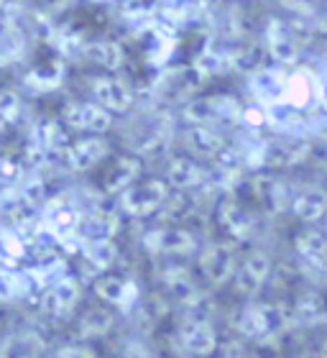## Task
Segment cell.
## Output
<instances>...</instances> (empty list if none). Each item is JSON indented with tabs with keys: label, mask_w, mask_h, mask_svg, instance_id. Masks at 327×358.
<instances>
[{
	"label": "cell",
	"mask_w": 327,
	"mask_h": 358,
	"mask_svg": "<svg viewBox=\"0 0 327 358\" xmlns=\"http://www.w3.org/2000/svg\"><path fill=\"white\" fill-rule=\"evenodd\" d=\"M23 279L10 268H0V302H10L23 294Z\"/></svg>",
	"instance_id": "31"
},
{
	"label": "cell",
	"mask_w": 327,
	"mask_h": 358,
	"mask_svg": "<svg viewBox=\"0 0 327 358\" xmlns=\"http://www.w3.org/2000/svg\"><path fill=\"white\" fill-rule=\"evenodd\" d=\"M89 92H92V100H95L100 108H105L108 113H112V115L131 113V108H133V103H136V95H133V90H131V85L112 75L95 77Z\"/></svg>",
	"instance_id": "6"
},
{
	"label": "cell",
	"mask_w": 327,
	"mask_h": 358,
	"mask_svg": "<svg viewBox=\"0 0 327 358\" xmlns=\"http://www.w3.org/2000/svg\"><path fill=\"white\" fill-rule=\"evenodd\" d=\"M46 348V338L38 330L23 328L0 341V358H44Z\"/></svg>",
	"instance_id": "14"
},
{
	"label": "cell",
	"mask_w": 327,
	"mask_h": 358,
	"mask_svg": "<svg viewBox=\"0 0 327 358\" xmlns=\"http://www.w3.org/2000/svg\"><path fill=\"white\" fill-rule=\"evenodd\" d=\"M21 182V162H15L13 157L0 154V185L13 187Z\"/></svg>",
	"instance_id": "33"
},
{
	"label": "cell",
	"mask_w": 327,
	"mask_h": 358,
	"mask_svg": "<svg viewBox=\"0 0 327 358\" xmlns=\"http://www.w3.org/2000/svg\"><path fill=\"white\" fill-rule=\"evenodd\" d=\"M320 0H282V6L286 10H294V13H310Z\"/></svg>",
	"instance_id": "36"
},
{
	"label": "cell",
	"mask_w": 327,
	"mask_h": 358,
	"mask_svg": "<svg viewBox=\"0 0 327 358\" xmlns=\"http://www.w3.org/2000/svg\"><path fill=\"white\" fill-rule=\"evenodd\" d=\"M169 202V185L164 179H136L118 194V208L128 217H149Z\"/></svg>",
	"instance_id": "1"
},
{
	"label": "cell",
	"mask_w": 327,
	"mask_h": 358,
	"mask_svg": "<svg viewBox=\"0 0 327 358\" xmlns=\"http://www.w3.org/2000/svg\"><path fill=\"white\" fill-rule=\"evenodd\" d=\"M184 120L189 126H215L223 120H233L238 115V103L228 95L200 97L184 105Z\"/></svg>",
	"instance_id": "4"
},
{
	"label": "cell",
	"mask_w": 327,
	"mask_h": 358,
	"mask_svg": "<svg viewBox=\"0 0 327 358\" xmlns=\"http://www.w3.org/2000/svg\"><path fill=\"white\" fill-rule=\"evenodd\" d=\"M325 236H327V228H325Z\"/></svg>",
	"instance_id": "40"
},
{
	"label": "cell",
	"mask_w": 327,
	"mask_h": 358,
	"mask_svg": "<svg viewBox=\"0 0 327 358\" xmlns=\"http://www.w3.org/2000/svg\"><path fill=\"white\" fill-rule=\"evenodd\" d=\"M251 90H253V95L259 97L261 105L274 108V105L282 100L284 77H279L276 72H259V75L251 80Z\"/></svg>",
	"instance_id": "27"
},
{
	"label": "cell",
	"mask_w": 327,
	"mask_h": 358,
	"mask_svg": "<svg viewBox=\"0 0 327 358\" xmlns=\"http://www.w3.org/2000/svg\"><path fill=\"white\" fill-rule=\"evenodd\" d=\"M141 174V159L138 157H120L105 174V192L120 194L128 185H133Z\"/></svg>",
	"instance_id": "24"
},
{
	"label": "cell",
	"mask_w": 327,
	"mask_h": 358,
	"mask_svg": "<svg viewBox=\"0 0 327 358\" xmlns=\"http://www.w3.org/2000/svg\"><path fill=\"white\" fill-rule=\"evenodd\" d=\"M164 182L169 185V189H179V192L197 189V187H202L208 182V169L192 157H174L166 164Z\"/></svg>",
	"instance_id": "11"
},
{
	"label": "cell",
	"mask_w": 327,
	"mask_h": 358,
	"mask_svg": "<svg viewBox=\"0 0 327 358\" xmlns=\"http://www.w3.org/2000/svg\"><path fill=\"white\" fill-rule=\"evenodd\" d=\"M29 46V29L23 10L13 3L0 0V67H8L23 57Z\"/></svg>",
	"instance_id": "2"
},
{
	"label": "cell",
	"mask_w": 327,
	"mask_h": 358,
	"mask_svg": "<svg viewBox=\"0 0 327 358\" xmlns=\"http://www.w3.org/2000/svg\"><path fill=\"white\" fill-rule=\"evenodd\" d=\"M118 233V220L110 213H87L80 215L77 223V238L82 243H95V241H112V236Z\"/></svg>",
	"instance_id": "20"
},
{
	"label": "cell",
	"mask_w": 327,
	"mask_h": 358,
	"mask_svg": "<svg viewBox=\"0 0 327 358\" xmlns=\"http://www.w3.org/2000/svg\"><path fill=\"white\" fill-rule=\"evenodd\" d=\"M110 330H112V315H110V310H103V307L87 310V313L80 317V322H77V336H80L82 341L103 338V336H108Z\"/></svg>",
	"instance_id": "26"
},
{
	"label": "cell",
	"mask_w": 327,
	"mask_h": 358,
	"mask_svg": "<svg viewBox=\"0 0 327 358\" xmlns=\"http://www.w3.org/2000/svg\"><path fill=\"white\" fill-rule=\"evenodd\" d=\"M268 276H271V259L263 251H253L240 262V266H235L233 279L240 294H256L268 282Z\"/></svg>",
	"instance_id": "12"
},
{
	"label": "cell",
	"mask_w": 327,
	"mask_h": 358,
	"mask_svg": "<svg viewBox=\"0 0 327 358\" xmlns=\"http://www.w3.org/2000/svg\"><path fill=\"white\" fill-rule=\"evenodd\" d=\"M182 348L194 358H208L217 351V333L210 320L194 317L182 328Z\"/></svg>",
	"instance_id": "16"
},
{
	"label": "cell",
	"mask_w": 327,
	"mask_h": 358,
	"mask_svg": "<svg viewBox=\"0 0 327 358\" xmlns=\"http://www.w3.org/2000/svg\"><path fill=\"white\" fill-rule=\"evenodd\" d=\"M95 294L103 299L105 305L112 307H128L136 297V284L123 279V276L100 274L95 279Z\"/></svg>",
	"instance_id": "21"
},
{
	"label": "cell",
	"mask_w": 327,
	"mask_h": 358,
	"mask_svg": "<svg viewBox=\"0 0 327 358\" xmlns=\"http://www.w3.org/2000/svg\"><path fill=\"white\" fill-rule=\"evenodd\" d=\"M64 75H67V67L61 62H44V64H34L23 75V85L36 95H46L64 85Z\"/></svg>",
	"instance_id": "19"
},
{
	"label": "cell",
	"mask_w": 327,
	"mask_h": 358,
	"mask_svg": "<svg viewBox=\"0 0 327 358\" xmlns=\"http://www.w3.org/2000/svg\"><path fill=\"white\" fill-rule=\"evenodd\" d=\"M82 54L105 72H118L126 67V49L115 38H95L82 46Z\"/></svg>",
	"instance_id": "18"
},
{
	"label": "cell",
	"mask_w": 327,
	"mask_h": 358,
	"mask_svg": "<svg viewBox=\"0 0 327 358\" xmlns=\"http://www.w3.org/2000/svg\"><path fill=\"white\" fill-rule=\"evenodd\" d=\"M123 358H157L149 345L138 341V338H131L126 341V348H123Z\"/></svg>",
	"instance_id": "35"
},
{
	"label": "cell",
	"mask_w": 327,
	"mask_h": 358,
	"mask_svg": "<svg viewBox=\"0 0 327 358\" xmlns=\"http://www.w3.org/2000/svg\"><path fill=\"white\" fill-rule=\"evenodd\" d=\"M297 254L317 271H327V236L320 231H305L297 238Z\"/></svg>",
	"instance_id": "23"
},
{
	"label": "cell",
	"mask_w": 327,
	"mask_h": 358,
	"mask_svg": "<svg viewBox=\"0 0 327 358\" xmlns=\"http://www.w3.org/2000/svg\"><path fill=\"white\" fill-rule=\"evenodd\" d=\"M21 118V95L15 90H0V128L15 126Z\"/></svg>",
	"instance_id": "29"
},
{
	"label": "cell",
	"mask_w": 327,
	"mask_h": 358,
	"mask_svg": "<svg viewBox=\"0 0 327 358\" xmlns=\"http://www.w3.org/2000/svg\"><path fill=\"white\" fill-rule=\"evenodd\" d=\"M77 223H80V213H77L72 205H52V208L44 213V225L46 231L59 236L61 241L69 238V236H77Z\"/></svg>",
	"instance_id": "25"
},
{
	"label": "cell",
	"mask_w": 327,
	"mask_h": 358,
	"mask_svg": "<svg viewBox=\"0 0 327 358\" xmlns=\"http://www.w3.org/2000/svg\"><path fill=\"white\" fill-rule=\"evenodd\" d=\"M82 256L89 266L103 274L105 268H110L115 262V246L112 241H95V243H82Z\"/></svg>",
	"instance_id": "28"
},
{
	"label": "cell",
	"mask_w": 327,
	"mask_h": 358,
	"mask_svg": "<svg viewBox=\"0 0 327 358\" xmlns=\"http://www.w3.org/2000/svg\"><path fill=\"white\" fill-rule=\"evenodd\" d=\"M314 100H320V83L314 75L302 69V72H294L291 77L284 80L282 100L276 105H282L286 110H307Z\"/></svg>",
	"instance_id": "10"
},
{
	"label": "cell",
	"mask_w": 327,
	"mask_h": 358,
	"mask_svg": "<svg viewBox=\"0 0 327 358\" xmlns=\"http://www.w3.org/2000/svg\"><path fill=\"white\" fill-rule=\"evenodd\" d=\"M52 358H97L95 351L87 343H67L59 351H54Z\"/></svg>",
	"instance_id": "34"
},
{
	"label": "cell",
	"mask_w": 327,
	"mask_h": 358,
	"mask_svg": "<svg viewBox=\"0 0 327 358\" xmlns=\"http://www.w3.org/2000/svg\"><path fill=\"white\" fill-rule=\"evenodd\" d=\"M282 328H284L282 310L274 305H266V302H251V305H245L238 317V330L245 338H253V341L274 338L276 333H282Z\"/></svg>",
	"instance_id": "3"
},
{
	"label": "cell",
	"mask_w": 327,
	"mask_h": 358,
	"mask_svg": "<svg viewBox=\"0 0 327 358\" xmlns=\"http://www.w3.org/2000/svg\"><path fill=\"white\" fill-rule=\"evenodd\" d=\"M294 317L299 325H314L322 320V307L317 302V297H302L294 307Z\"/></svg>",
	"instance_id": "32"
},
{
	"label": "cell",
	"mask_w": 327,
	"mask_h": 358,
	"mask_svg": "<svg viewBox=\"0 0 327 358\" xmlns=\"http://www.w3.org/2000/svg\"><path fill=\"white\" fill-rule=\"evenodd\" d=\"M291 213L302 223H317L327 213V189L317 185H305L291 194Z\"/></svg>",
	"instance_id": "17"
},
{
	"label": "cell",
	"mask_w": 327,
	"mask_h": 358,
	"mask_svg": "<svg viewBox=\"0 0 327 358\" xmlns=\"http://www.w3.org/2000/svg\"><path fill=\"white\" fill-rule=\"evenodd\" d=\"M64 126L87 136H105L112 128V113L89 100V103H72L61 113Z\"/></svg>",
	"instance_id": "5"
},
{
	"label": "cell",
	"mask_w": 327,
	"mask_h": 358,
	"mask_svg": "<svg viewBox=\"0 0 327 358\" xmlns=\"http://www.w3.org/2000/svg\"><path fill=\"white\" fill-rule=\"evenodd\" d=\"M108 157H110V143L103 136H82L77 141H69L64 149V162L72 172H87Z\"/></svg>",
	"instance_id": "8"
},
{
	"label": "cell",
	"mask_w": 327,
	"mask_h": 358,
	"mask_svg": "<svg viewBox=\"0 0 327 358\" xmlns=\"http://www.w3.org/2000/svg\"><path fill=\"white\" fill-rule=\"evenodd\" d=\"M97 3H105V0H97Z\"/></svg>",
	"instance_id": "39"
},
{
	"label": "cell",
	"mask_w": 327,
	"mask_h": 358,
	"mask_svg": "<svg viewBox=\"0 0 327 358\" xmlns=\"http://www.w3.org/2000/svg\"><path fill=\"white\" fill-rule=\"evenodd\" d=\"M80 282L75 276H57L54 282H49L44 287V294H41V307L44 313L54 315V317H61V315L72 313L80 302Z\"/></svg>",
	"instance_id": "9"
},
{
	"label": "cell",
	"mask_w": 327,
	"mask_h": 358,
	"mask_svg": "<svg viewBox=\"0 0 327 358\" xmlns=\"http://www.w3.org/2000/svg\"><path fill=\"white\" fill-rule=\"evenodd\" d=\"M223 358H243V353H240V345H228V351L223 353Z\"/></svg>",
	"instance_id": "37"
},
{
	"label": "cell",
	"mask_w": 327,
	"mask_h": 358,
	"mask_svg": "<svg viewBox=\"0 0 327 358\" xmlns=\"http://www.w3.org/2000/svg\"><path fill=\"white\" fill-rule=\"evenodd\" d=\"M268 49H271V54H274V59H279V62L297 59V44H294L282 29H276L268 34Z\"/></svg>",
	"instance_id": "30"
},
{
	"label": "cell",
	"mask_w": 327,
	"mask_h": 358,
	"mask_svg": "<svg viewBox=\"0 0 327 358\" xmlns=\"http://www.w3.org/2000/svg\"><path fill=\"white\" fill-rule=\"evenodd\" d=\"M187 146L192 149V154L205 159H215L225 151V141L220 131L215 126H189L187 128Z\"/></svg>",
	"instance_id": "22"
},
{
	"label": "cell",
	"mask_w": 327,
	"mask_h": 358,
	"mask_svg": "<svg viewBox=\"0 0 327 358\" xmlns=\"http://www.w3.org/2000/svg\"><path fill=\"white\" fill-rule=\"evenodd\" d=\"M151 254L159 256H192L197 251V238L187 228H157L143 236Z\"/></svg>",
	"instance_id": "7"
},
{
	"label": "cell",
	"mask_w": 327,
	"mask_h": 358,
	"mask_svg": "<svg viewBox=\"0 0 327 358\" xmlns=\"http://www.w3.org/2000/svg\"><path fill=\"white\" fill-rule=\"evenodd\" d=\"M200 271L212 287H220L235 274V256L223 243H212L200 254Z\"/></svg>",
	"instance_id": "13"
},
{
	"label": "cell",
	"mask_w": 327,
	"mask_h": 358,
	"mask_svg": "<svg viewBox=\"0 0 327 358\" xmlns=\"http://www.w3.org/2000/svg\"><path fill=\"white\" fill-rule=\"evenodd\" d=\"M217 223L223 225L225 233H231L233 238L245 241L251 238L253 231H256V217L248 208H243L238 200L233 197H225L220 205H217Z\"/></svg>",
	"instance_id": "15"
},
{
	"label": "cell",
	"mask_w": 327,
	"mask_h": 358,
	"mask_svg": "<svg viewBox=\"0 0 327 358\" xmlns=\"http://www.w3.org/2000/svg\"><path fill=\"white\" fill-rule=\"evenodd\" d=\"M320 356H322V358H327V341H325V343H322V351H320Z\"/></svg>",
	"instance_id": "38"
}]
</instances>
